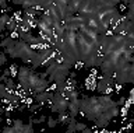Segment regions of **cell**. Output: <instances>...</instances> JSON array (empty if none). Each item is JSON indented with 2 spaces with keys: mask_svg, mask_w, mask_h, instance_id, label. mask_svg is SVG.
<instances>
[{
  "mask_svg": "<svg viewBox=\"0 0 134 133\" xmlns=\"http://www.w3.org/2000/svg\"><path fill=\"white\" fill-rule=\"evenodd\" d=\"M117 104H119V107L123 105V104H126V98H124V97H120V99L117 101Z\"/></svg>",
  "mask_w": 134,
  "mask_h": 133,
  "instance_id": "obj_18",
  "label": "cell"
},
{
  "mask_svg": "<svg viewBox=\"0 0 134 133\" xmlns=\"http://www.w3.org/2000/svg\"><path fill=\"white\" fill-rule=\"evenodd\" d=\"M39 107H41V104H39V102L35 104V105H29V111H36Z\"/></svg>",
  "mask_w": 134,
  "mask_h": 133,
  "instance_id": "obj_17",
  "label": "cell"
},
{
  "mask_svg": "<svg viewBox=\"0 0 134 133\" xmlns=\"http://www.w3.org/2000/svg\"><path fill=\"white\" fill-rule=\"evenodd\" d=\"M133 119H134V118H133Z\"/></svg>",
  "mask_w": 134,
  "mask_h": 133,
  "instance_id": "obj_21",
  "label": "cell"
},
{
  "mask_svg": "<svg viewBox=\"0 0 134 133\" xmlns=\"http://www.w3.org/2000/svg\"><path fill=\"white\" fill-rule=\"evenodd\" d=\"M56 125H59V120L54 119L53 116H49V118H48V126L49 127H54Z\"/></svg>",
  "mask_w": 134,
  "mask_h": 133,
  "instance_id": "obj_11",
  "label": "cell"
},
{
  "mask_svg": "<svg viewBox=\"0 0 134 133\" xmlns=\"http://www.w3.org/2000/svg\"><path fill=\"white\" fill-rule=\"evenodd\" d=\"M0 4H2L3 11H6V10H7V0H0Z\"/></svg>",
  "mask_w": 134,
  "mask_h": 133,
  "instance_id": "obj_16",
  "label": "cell"
},
{
  "mask_svg": "<svg viewBox=\"0 0 134 133\" xmlns=\"http://www.w3.org/2000/svg\"><path fill=\"white\" fill-rule=\"evenodd\" d=\"M69 119H70V112L67 114V111H66V112L59 114V118H57L59 123H67V122H69Z\"/></svg>",
  "mask_w": 134,
  "mask_h": 133,
  "instance_id": "obj_9",
  "label": "cell"
},
{
  "mask_svg": "<svg viewBox=\"0 0 134 133\" xmlns=\"http://www.w3.org/2000/svg\"><path fill=\"white\" fill-rule=\"evenodd\" d=\"M75 127H77V132H78V130H81V132H82L84 129L87 127V125H85V123H81V122H77V125H75Z\"/></svg>",
  "mask_w": 134,
  "mask_h": 133,
  "instance_id": "obj_13",
  "label": "cell"
},
{
  "mask_svg": "<svg viewBox=\"0 0 134 133\" xmlns=\"http://www.w3.org/2000/svg\"><path fill=\"white\" fill-rule=\"evenodd\" d=\"M3 49L10 57L21 59L23 62H25V63H32L34 57L36 55V49H34L31 44L25 42V41L20 39V38L18 39L13 38L10 41V44Z\"/></svg>",
  "mask_w": 134,
  "mask_h": 133,
  "instance_id": "obj_2",
  "label": "cell"
},
{
  "mask_svg": "<svg viewBox=\"0 0 134 133\" xmlns=\"http://www.w3.org/2000/svg\"><path fill=\"white\" fill-rule=\"evenodd\" d=\"M82 132H85V133H91L92 130H91V129H90V127H85V129H84V130H82Z\"/></svg>",
  "mask_w": 134,
  "mask_h": 133,
  "instance_id": "obj_19",
  "label": "cell"
},
{
  "mask_svg": "<svg viewBox=\"0 0 134 133\" xmlns=\"http://www.w3.org/2000/svg\"><path fill=\"white\" fill-rule=\"evenodd\" d=\"M75 125H77L75 116H71V115H70V119H69V122H67V132H69V133L77 132V127H75Z\"/></svg>",
  "mask_w": 134,
  "mask_h": 133,
  "instance_id": "obj_7",
  "label": "cell"
},
{
  "mask_svg": "<svg viewBox=\"0 0 134 133\" xmlns=\"http://www.w3.org/2000/svg\"><path fill=\"white\" fill-rule=\"evenodd\" d=\"M10 18L11 17L7 13L2 14V17H0V31H4L7 28V24H8V21H10Z\"/></svg>",
  "mask_w": 134,
  "mask_h": 133,
  "instance_id": "obj_8",
  "label": "cell"
},
{
  "mask_svg": "<svg viewBox=\"0 0 134 133\" xmlns=\"http://www.w3.org/2000/svg\"><path fill=\"white\" fill-rule=\"evenodd\" d=\"M70 69H71L70 66L62 60V53H60V55H59V59L50 66H48L45 70V73H42L41 76L48 78V80L50 83H53L54 86H57V84H62V83H64L67 80V76L70 74Z\"/></svg>",
  "mask_w": 134,
  "mask_h": 133,
  "instance_id": "obj_3",
  "label": "cell"
},
{
  "mask_svg": "<svg viewBox=\"0 0 134 133\" xmlns=\"http://www.w3.org/2000/svg\"><path fill=\"white\" fill-rule=\"evenodd\" d=\"M50 104V109L52 112H57V114H62V112L69 111V98H66L62 93L56 91L53 95V98L49 101Z\"/></svg>",
  "mask_w": 134,
  "mask_h": 133,
  "instance_id": "obj_4",
  "label": "cell"
},
{
  "mask_svg": "<svg viewBox=\"0 0 134 133\" xmlns=\"http://www.w3.org/2000/svg\"><path fill=\"white\" fill-rule=\"evenodd\" d=\"M4 83H6V86H7V88H8V90H14V88H15L14 80H13L11 77H8V78H7V80L4 81Z\"/></svg>",
  "mask_w": 134,
  "mask_h": 133,
  "instance_id": "obj_12",
  "label": "cell"
},
{
  "mask_svg": "<svg viewBox=\"0 0 134 133\" xmlns=\"http://www.w3.org/2000/svg\"><path fill=\"white\" fill-rule=\"evenodd\" d=\"M13 3L14 4H20V0H13Z\"/></svg>",
  "mask_w": 134,
  "mask_h": 133,
  "instance_id": "obj_20",
  "label": "cell"
},
{
  "mask_svg": "<svg viewBox=\"0 0 134 133\" xmlns=\"http://www.w3.org/2000/svg\"><path fill=\"white\" fill-rule=\"evenodd\" d=\"M69 112L71 116H77L80 112V98H74L69 101Z\"/></svg>",
  "mask_w": 134,
  "mask_h": 133,
  "instance_id": "obj_6",
  "label": "cell"
},
{
  "mask_svg": "<svg viewBox=\"0 0 134 133\" xmlns=\"http://www.w3.org/2000/svg\"><path fill=\"white\" fill-rule=\"evenodd\" d=\"M54 93H50V91H42V93H38L35 95V101L39 102L41 105H45L46 102H49L50 99L53 98Z\"/></svg>",
  "mask_w": 134,
  "mask_h": 133,
  "instance_id": "obj_5",
  "label": "cell"
},
{
  "mask_svg": "<svg viewBox=\"0 0 134 133\" xmlns=\"http://www.w3.org/2000/svg\"><path fill=\"white\" fill-rule=\"evenodd\" d=\"M115 105H119V104L113 101L109 94H103L99 97L80 98V112H82L85 118L92 120V122H95L105 111Z\"/></svg>",
  "mask_w": 134,
  "mask_h": 133,
  "instance_id": "obj_1",
  "label": "cell"
},
{
  "mask_svg": "<svg viewBox=\"0 0 134 133\" xmlns=\"http://www.w3.org/2000/svg\"><path fill=\"white\" fill-rule=\"evenodd\" d=\"M32 120L34 123H42V122H45V116H41V118H38V119H32V118H29Z\"/></svg>",
  "mask_w": 134,
  "mask_h": 133,
  "instance_id": "obj_15",
  "label": "cell"
},
{
  "mask_svg": "<svg viewBox=\"0 0 134 133\" xmlns=\"http://www.w3.org/2000/svg\"><path fill=\"white\" fill-rule=\"evenodd\" d=\"M6 60H7V57H6V52L3 51V53L0 55V65H4V63H6Z\"/></svg>",
  "mask_w": 134,
  "mask_h": 133,
  "instance_id": "obj_14",
  "label": "cell"
},
{
  "mask_svg": "<svg viewBox=\"0 0 134 133\" xmlns=\"http://www.w3.org/2000/svg\"><path fill=\"white\" fill-rule=\"evenodd\" d=\"M126 35H134V21H129L127 30H126Z\"/></svg>",
  "mask_w": 134,
  "mask_h": 133,
  "instance_id": "obj_10",
  "label": "cell"
}]
</instances>
